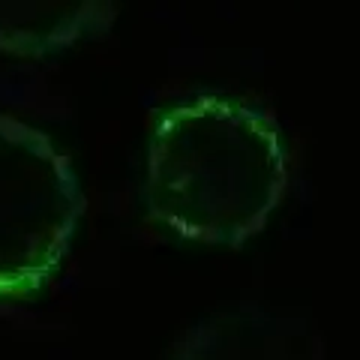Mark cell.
<instances>
[{"label":"cell","instance_id":"cell-1","mask_svg":"<svg viewBox=\"0 0 360 360\" xmlns=\"http://www.w3.org/2000/svg\"><path fill=\"white\" fill-rule=\"evenodd\" d=\"M288 193L279 120L250 99L195 94L153 120L144 148V207L174 238L243 250Z\"/></svg>","mask_w":360,"mask_h":360},{"label":"cell","instance_id":"cell-2","mask_svg":"<svg viewBox=\"0 0 360 360\" xmlns=\"http://www.w3.org/2000/svg\"><path fill=\"white\" fill-rule=\"evenodd\" d=\"M84 213L87 198L70 156L42 129L0 115V312L45 295Z\"/></svg>","mask_w":360,"mask_h":360},{"label":"cell","instance_id":"cell-3","mask_svg":"<svg viewBox=\"0 0 360 360\" xmlns=\"http://www.w3.org/2000/svg\"><path fill=\"white\" fill-rule=\"evenodd\" d=\"M168 360H328V348L319 328L297 312L240 307L186 328Z\"/></svg>","mask_w":360,"mask_h":360},{"label":"cell","instance_id":"cell-4","mask_svg":"<svg viewBox=\"0 0 360 360\" xmlns=\"http://www.w3.org/2000/svg\"><path fill=\"white\" fill-rule=\"evenodd\" d=\"M115 0H0V58L49 60L115 27Z\"/></svg>","mask_w":360,"mask_h":360}]
</instances>
